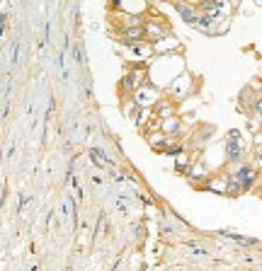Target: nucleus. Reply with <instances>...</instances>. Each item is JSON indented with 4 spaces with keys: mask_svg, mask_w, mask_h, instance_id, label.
<instances>
[{
    "mask_svg": "<svg viewBox=\"0 0 262 271\" xmlns=\"http://www.w3.org/2000/svg\"><path fill=\"white\" fill-rule=\"evenodd\" d=\"M236 179H238L243 189H250L255 184V179H257V172L252 170L250 165H238V170H236Z\"/></svg>",
    "mask_w": 262,
    "mask_h": 271,
    "instance_id": "nucleus-1",
    "label": "nucleus"
},
{
    "mask_svg": "<svg viewBox=\"0 0 262 271\" xmlns=\"http://www.w3.org/2000/svg\"><path fill=\"white\" fill-rule=\"evenodd\" d=\"M173 8H175L177 12H180V17H182V20H185L187 24H194L196 17H199L194 8H192V5H187L185 0H173Z\"/></svg>",
    "mask_w": 262,
    "mask_h": 271,
    "instance_id": "nucleus-2",
    "label": "nucleus"
},
{
    "mask_svg": "<svg viewBox=\"0 0 262 271\" xmlns=\"http://www.w3.org/2000/svg\"><path fill=\"white\" fill-rule=\"evenodd\" d=\"M216 22L218 20L214 17V15H199L192 27H194V29H199V32H204V34H214V32H216Z\"/></svg>",
    "mask_w": 262,
    "mask_h": 271,
    "instance_id": "nucleus-3",
    "label": "nucleus"
},
{
    "mask_svg": "<svg viewBox=\"0 0 262 271\" xmlns=\"http://www.w3.org/2000/svg\"><path fill=\"white\" fill-rule=\"evenodd\" d=\"M155 97H158V92H155V90H148V87H141V90H139V92H136V97H134V102H136V104H139V107H148V104H153V102H155Z\"/></svg>",
    "mask_w": 262,
    "mask_h": 271,
    "instance_id": "nucleus-4",
    "label": "nucleus"
},
{
    "mask_svg": "<svg viewBox=\"0 0 262 271\" xmlns=\"http://www.w3.org/2000/svg\"><path fill=\"white\" fill-rule=\"evenodd\" d=\"M240 158H243V148L238 145V141L226 138V160L228 163H240Z\"/></svg>",
    "mask_w": 262,
    "mask_h": 271,
    "instance_id": "nucleus-5",
    "label": "nucleus"
},
{
    "mask_svg": "<svg viewBox=\"0 0 262 271\" xmlns=\"http://www.w3.org/2000/svg\"><path fill=\"white\" fill-rule=\"evenodd\" d=\"M196 5H199V10L204 12V15L218 17V12H221V3H216V0H199Z\"/></svg>",
    "mask_w": 262,
    "mask_h": 271,
    "instance_id": "nucleus-6",
    "label": "nucleus"
},
{
    "mask_svg": "<svg viewBox=\"0 0 262 271\" xmlns=\"http://www.w3.org/2000/svg\"><path fill=\"white\" fill-rule=\"evenodd\" d=\"M221 238L231 240V242H236V245H240V247H252V245H257V240L243 238V235H233V233H221Z\"/></svg>",
    "mask_w": 262,
    "mask_h": 271,
    "instance_id": "nucleus-7",
    "label": "nucleus"
},
{
    "mask_svg": "<svg viewBox=\"0 0 262 271\" xmlns=\"http://www.w3.org/2000/svg\"><path fill=\"white\" fill-rule=\"evenodd\" d=\"M177 129H180V119H175V117L165 119V124H163V131H165V133H175Z\"/></svg>",
    "mask_w": 262,
    "mask_h": 271,
    "instance_id": "nucleus-8",
    "label": "nucleus"
},
{
    "mask_svg": "<svg viewBox=\"0 0 262 271\" xmlns=\"http://www.w3.org/2000/svg\"><path fill=\"white\" fill-rule=\"evenodd\" d=\"M17 58H20V42H17V39H12V46H10V61H12V63H17Z\"/></svg>",
    "mask_w": 262,
    "mask_h": 271,
    "instance_id": "nucleus-9",
    "label": "nucleus"
},
{
    "mask_svg": "<svg viewBox=\"0 0 262 271\" xmlns=\"http://www.w3.org/2000/svg\"><path fill=\"white\" fill-rule=\"evenodd\" d=\"M153 145H155V148H165V150H168V143H170V138H165V136H153Z\"/></svg>",
    "mask_w": 262,
    "mask_h": 271,
    "instance_id": "nucleus-10",
    "label": "nucleus"
},
{
    "mask_svg": "<svg viewBox=\"0 0 262 271\" xmlns=\"http://www.w3.org/2000/svg\"><path fill=\"white\" fill-rule=\"evenodd\" d=\"M187 250L192 252V257H207V250H204V247H196V245H187Z\"/></svg>",
    "mask_w": 262,
    "mask_h": 271,
    "instance_id": "nucleus-11",
    "label": "nucleus"
},
{
    "mask_svg": "<svg viewBox=\"0 0 262 271\" xmlns=\"http://www.w3.org/2000/svg\"><path fill=\"white\" fill-rule=\"evenodd\" d=\"M134 87H136V75L131 73V75L124 78V90H134Z\"/></svg>",
    "mask_w": 262,
    "mask_h": 271,
    "instance_id": "nucleus-12",
    "label": "nucleus"
},
{
    "mask_svg": "<svg viewBox=\"0 0 262 271\" xmlns=\"http://www.w3.org/2000/svg\"><path fill=\"white\" fill-rule=\"evenodd\" d=\"M160 233H163L165 238H168V235H170V238H173V235H175V230L170 228V225H168V223H163V225H160Z\"/></svg>",
    "mask_w": 262,
    "mask_h": 271,
    "instance_id": "nucleus-13",
    "label": "nucleus"
},
{
    "mask_svg": "<svg viewBox=\"0 0 262 271\" xmlns=\"http://www.w3.org/2000/svg\"><path fill=\"white\" fill-rule=\"evenodd\" d=\"M257 163L262 165V136H257Z\"/></svg>",
    "mask_w": 262,
    "mask_h": 271,
    "instance_id": "nucleus-14",
    "label": "nucleus"
},
{
    "mask_svg": "<svg viewBox=\"0 0 262 271\" xmlns=\"http://www.w3.org/2000/svg\"><path fill=\"white\" fill-rule=\"evenodd\" d=\"M148 32H151V34H155V36H158V34H163V29H160L158 24H148Z\"/></svg>",
    "mask_w": 262,
    "mask_h": 271,
    "instance_id": "nucleus-15",
    "label": "nucleus"
},
{
    "mask_svg": "<svg viewBox=\"0 0 262 271\" xmlns=\"http://www.w3.org/2000/svg\"><path fill=\"white\" fill-rule=\"evenodd\" d=\"M160 111H163L165 117H168V114H170V104H160Z\"/></svg>",
    "mask_w": 262,
    "mask_h": 271,
    "instance_id": "nucleus-16",
    "label": "nucleus"
},
{
    "mask_svg": "<svg viewBox=\"0 0 262 271\" xmlns=\"http://www.w3.org/2000/svg\"><path fill=\"white\" fill-rule=\"evenodd\" d=\"M226 3H233V5H238V3H240V0H226Z\"/></svg>",
    "mask_w": 262,
    "mask_h": 271,
    "instance_id": "nucleus-17",
    "label": "nucleus"
},
{
    "mask_svg": "<svg viewBox=\"0 0 262 271\" xmlns=\"http://www.w3.org/2000/svg\"><path fill=\"white\" fill-rule=\"evenodd\" d=\"M255 5H257V8H262V0H255Z\"/></svg>",
    "mask_w": 262,
    "mask_h": 271,
    "instance_id": "nucleus-18",
    "label": "nucleus"
},
{
    "mask_svg": "<svg viewBox=\"0 0 262 271\" xmlns=\"http://www.w3.org/2000/svg\"><path fill=\"white\" fill-rule=\"evenodd\" d=\"M260 194H262V191H260Z\"/></svg>",
    "mask_w": 262,
    "mask_h": 271,
    "instance_id": "nucleus-19",
    "label": "nucleus"
}]
</instances>
